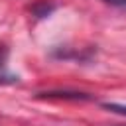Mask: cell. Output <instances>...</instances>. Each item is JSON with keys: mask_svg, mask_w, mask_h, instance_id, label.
Here are the masks:
<instances>
[{"mask_svg": "<svg viewBox=\"0 0 126 126\" xmlns=\"http://www.w3.org/2000/svg\"><path fill=\"white\" fill-rule=\"evenodd\" d=\"M18 83V77L8 71V47L0 43V85H12Z\"/></svg>", "mask_w": 126, "mask_h": 126, "instance_id": "cell-1", "label": "cell"}, {"mask_svg": "<svg viewBox=\"0 0 126 126\" xmlns=\"http://www.w3.org/2000/svg\"><path fill=\"white\" fill-rule=\"evenodd\" d=\"M104 4H110V6H116V8H126V0H102Z\"/></svg>", "mask_w": 126, "mask_h": 126, "instance_id": "cell-3", "label": "cell"}, {"mask_svg": "<svg viewBox=\"0 0 126 126\" xmlns=\"http://www.w3.org/2000/svg\"><path fill=\"white\" fill-rule=\"evenodd\" d=\"M102 106H104L106 110H110V112H116V114L126 116V104H118V102H104Z\"/></svg>", "mask_w": 126, "mask_h": 126, "instance_id": "cell-2", "label": "cell"}]
</instances>
